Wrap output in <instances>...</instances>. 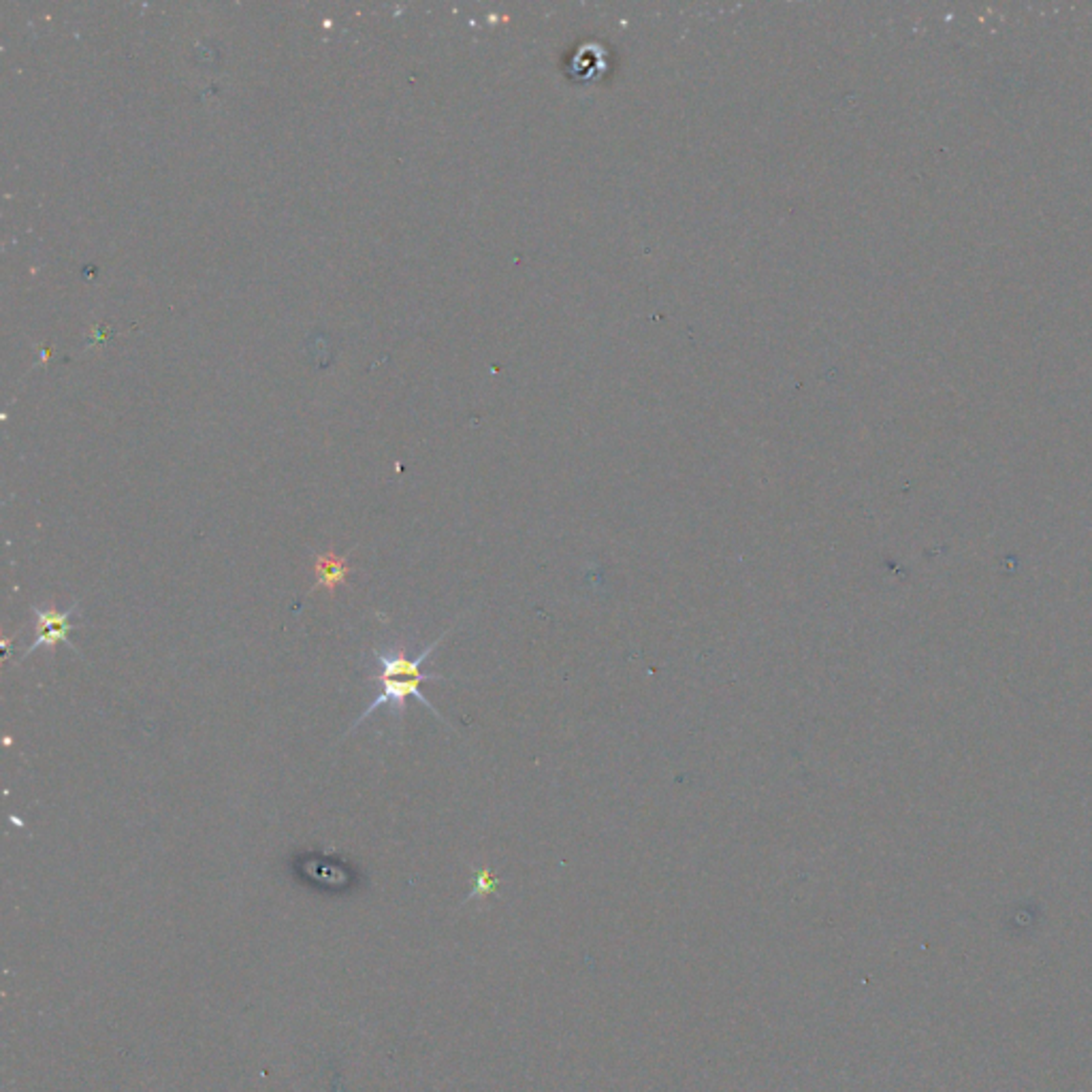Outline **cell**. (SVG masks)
<instances>
[{
    "instance_id": "cell-1",
    "label": "cell",
    "mask_w": 1092,
    "mask_h": 1092,
    "mask_svg": "<svg viewBox=\"0 0 1092 1092\" xmlns=\"http://www.w3.org/2000/svg\"><path fill=\"white\" fill-rule=\"evenodd\" d=\"M451 632H453V628H448L444 634H440V638H435L432 645L425 647L416 657L408 656L406 645H389L385 649L373 651L376 653V661L380 666V672L376 677H371V680H378L380 683V694L371 700L369 706L357 717V722L350 725V730L346 734H350L352 730H357V727L366 722L371 713H376L378 708L385 706V704L393 706L390 708V713H393L401 722L404 720V711H406V700L410 696L416 698L418 702L425 704L429 711L437 717V720H440L444 725H448L444 717L437 713V708L429 702V698L421 692L423 680H446V679L437 677V675H425V672H421V666L429 659V656H432V653L440 647V642Z\"/></svg>"
},
{
    "instance_id": "cell-2",
    "label": "cell",
    "mask_w": 1092,
    "mask_h": 1092,
    "mask_svg": "<svg viewBox=\"0 0 1092 1092\" xmlns=\"http://www.w3.org/2000/svg\"><path fill=\"white\" fill-rule=\"evenodd\" d=\"M78 604L79 602H73V606L67 611H58L54 609V606H48V609H43V606H33V614L36 621V636L33 640V645L24 651V659L39 647H50L52 651H56L60 642L79 656V651L75 649L69 640V632L75 628V623H71V617L78 613Z\"/></svg>"
},
{
    "instance_id": "cell-3",
    "label": "cell",
    "mask_w": 1092,
    "mask_h": 1092,
    "mask_svg": "<svg viewBox=\"0 0 1092 1092\" xmlns=\"http://www.w3.org/2000/svg\"><path fill=\"white\" fill-rule=\"evenodd\" d=\"M314 572H316V583L310 590V593L319 591L324 587L326 593L333 597L338 587L348 585V576H350L348 555H338L333 548L326 550V553L316 555Z\"/></svg>"
}]
</instances>
